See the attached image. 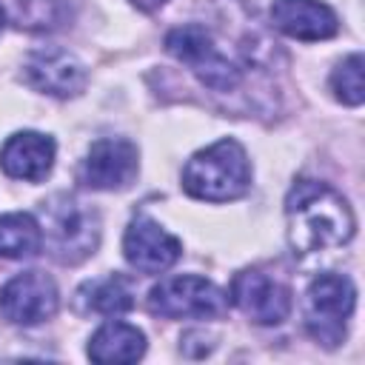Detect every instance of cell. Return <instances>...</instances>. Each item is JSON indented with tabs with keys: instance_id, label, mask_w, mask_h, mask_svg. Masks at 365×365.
Returning a JSON list of instances; mask_svg holds the SVG:
<instances>
[{
	"instance_id": "6da1fadb",
	"label": "cell",
	"mask_w": 365,
	"mask_h": 365,
	"mask_svg": "<svg viewBox=\"0 0 365 365\" xmlns=\"http://www.w3.org/2000/svg\"><path fill=\"white\" fill-rule=\"evenodd\" d=\"M288 245L294 254H319L342 248L354 237V211L348 200L319 180H297L285 197Z\"/></svg>"
},
{
	"instance_id": "7a4b0ae2",
	"label": "cell",
	"mask_w": 365,
	"mask_h": 365,
	"mask_svg": "<svg viewBox=\"0 0 365 365\" xmlns=\"http://www.w3.org/2000/svg\"><path fill=\"white\" fill-rule=\"evenodd\" d=\"M251 165L245 148L237 140H217L214 145L197 151L182 168V188L194 200L228 202L248 191Z\"/></svg>"
},
{
	"instance_id": "3957f363",
	"label": "cell",
	"mask_w": 365,
	"mask_h": 365,
	"mask_svg": "<svg viewBox=\"0 0 365 365\" xmlns=\"http://www.w3.org/2000/svg\"><path fill=\"white\" fill-rule=\"evenodd\" d=\"M46 242L60 262H83L100 242V217L71 194H57L43 202Z\"/></svg>"
},
{
	"instance_id": "277c9868",
	"label": "cell",
	"mask_w": 365,
	"mask_h": 365,
	"mask_svg": "<svg viewBox=\"0 0 365 365\" xmlns=\"http://www.w3.org/2000/svg\"><path fill=\"white\" fill-rule=\"evenodd\" d=\"M165 48L171 57L185 63L211 91H234L242 80L240 66L220 51L211 31L202 29L200 23H185L171 29L165 34Z\"/></svg>"
},
{
	"instance_id": "5b68a950",
	"label": "cell",
	"mask_w": 365,
	"mask_h": 365,
	"mask_svg": "<svg viewBox=\"0 0 365 365\" xmlns=\"http://www.w3.org/2000/svg\"><path fill=\"white\" fill-rule=\"evenodd\" d=\"M356 305V288L342 274H322L308 285L305 294V328L325 345L336 348L345 339V325Z\"/></svg>"
},
{
	"instance_id": "8992f818",
	"label": "cell",
	"mask_w": 365,
	"mask_h": 365,
	"mask_svg": "<svg viewBox=\"0 0 365 365\" xmlns=\"http://www.w3.org/2000/svg\"><path fill=\"white\" fill-rule=\"evenodd\" d=\"M228 308V294L208 282L205 277L182 274L168 277L148 291V311L165 319H185V317H220Z\"/></svg>"
},
{
	"instance_id": "52a82bcc",
	"label": "cell",
	"mask_w": 365,
	"mask_h": 365,
	"mask_svg": "<svg viewBox=\"0 0 365 365\" xmlns=\"http://www.w3.org/2000/svg\"><path fill=\"white\" fill-rule=\"evenodd\" d=\"M57 285L43 271H23L0 288V314L11 325H40L57 311Z\"/></svg>"
},
{
	"instance_id": "ba28073f",
	"label": "cell",
	"mask_w": 365,
	"mask_h": 365,
	"mask_svg": "<svg viewBox=\"0 0 365 365\" xmlns=\"http://www.w3.org/2000/svg\"><path fill=\"white\" fill-rule=\"evenodd\" d=\"M231 302L257 325H279L291 314L288 285L259 268H245L231 279Z\"/></svg>"
},
{
	"instance_id": "9c48e42d",
	"label": "cell",
	"mask_w": 365,
	"mask_h": 365,
	"mask_svg": "<svg viewBox=\"0 0 365 365\" xmlns=\"http://www.w3.org/2000/svg\"><path fill=\"white\" fill-rule=\"evenodd\" d=\"M137 145L123 140V137H103L91 143L83 165H80V180L88 188L97 191H114L131 185L137 177Z\"/></svg>"
},
{
	"instance_id": "30bf717a",
	"label": "cell",
	"mask_w": 365,
	"mask_h": 365,
	"mask_svg": "<svg viewBox=\"0 0 365 365\" xmlns=\"http://www.w3.org/2000/svg\"><path fill=\"white\" fill-rule=\"evenodd\" d=\"M123 254L131 268L143 274H160L180 259L182 245L151 217H134L123 237Z\"/></svg>"
},
{
	"instance_id": "8fae6325",
	"label": "cell",
	"mask_w": 365,
	"mask_h": 365,
	"mask_svg": "<svg viewBox=\"0 0 365 365\" xmlns=\"http://www.w3.org/2000/svg\"><path fill=\"white\" fill-rule=\"evenodd\" d=\"M26 83L43 94L51 97H77L86 88V68L83 63L63 51V48H40L34 54H29L26 66H23Z\"/></svg>"
},
{
	"instance_id": "7c38bea8",
	"label": "cell",
	"mask_w": 365,
	"mask_h": 365,
	"mask_svg": "<svg viewBox=\"0 0 365 365\" xmlns=\"http://www.w3.org/2000/svg\"><path fill=\"white\" fill-rule=\"evenodd\" d=\"M271 20L294 40H328L339 31L334 9L319 0H274Z\"/></svg>"
},
{
	"instance_id": "4fadbf2b",
	"label": "cell",
	"mask_w": 365,
	"mask_h": 365,
	"mask_svg": "<svg viewBox=\"0 0 365 365\" xmlns=\"http://www.w3.org/2000/svg\"><path fill=\"white\" fill-rule=\"evenodd\" d=\"M54 165V140L40 131H17L0 148V168L26 182H40Z\"/></svg>"
},
{
	"instance_id": "5bb4252c",
	"label": "cell",
	"mask_w": 365,
	"mask_h": 365,
	"mask_svg": "<svg viewBox=\"0 0 365 365\" xmlns=\"http://www.w3.org/2000/svg\"><path fill=\"white\" fill-rule=\"evenodd\" d=\"M145 354V336L128 322H106L88 339V356L103 365L137 362Z\"/></svg>"
},
{
	"instance_id": "9a60e30c",
	"label": "cell",
	"mask_w": 365,
	"mask_h": 365,
	"mask_svg": "<svg viewBox=\"0 0 365 365\" xmlns=\"http://www.w3.org/2000/svg\"><path fill=\"white\" fill-rule=\"evenodd\" d=\"M43 245V228L31 214H6L0 217V257L23 259L34 257Z\"/></svg>"
},
{
	"instance_id": "2e32d148",
	"label": "cell",
	"mask_w": 365,
	"mask_h": 365,
	"mask_svg": "<svg viewBox=\"0 0 365 365\" xmlns=\"http://www.w3.org/2000/svg\"><path fill=\"white\" fill-rule=\"evenodd\" d=\"M80 305L83 311H94V314H125L134 305V294L123 277L111 274L106 279L86 282L80 288Z\"/></svg>"
},
{
	"instance_id": "e0dca14e",
	"label": "cell",
	"mask_w": 365,
	"mask_h": 365,
	"mask_svg": "<svg viewBox=\"0 0 365 365\" xmlns=\"http://www.w3.org/2000/svg\"><path fill=\"white\" fill-rule=\"evenodd\" d=\"M331 91L336 100L345 106H359L365 100V86H362V54L345 57L334 74H331Z\"/></svg>"
},
{
	"instance_id": "ac0fdd59",
	"label": "cell",
	"mask_w": 365,
	"mask_h": 365,
	"mask_svg": "<svg viewBox=\"0 0 365 365\" xmlns=\"http://www.w3.org/2000/svg\"><path fill=\"white\" fill-rule=\"evenodd\" d=\"M137 9H143V11H154V9H160L165 0H131Z\"/></svg>"
},
{
	"instance_id": "d6986e66",
	"label": "cell",
	"mask_w": 365,
	"mask_h": 365,
	"mask_svg": "<svg viewBox=\"0 0 365 365\" xmlns=\"http://www.w3.org/2000/svg\"><path fill=\"white\" fill-rule=\"evenodd\" d=\"M3 20H6V17H3V9H0V29H3Z\"/></svg>"
}]
</instances>
